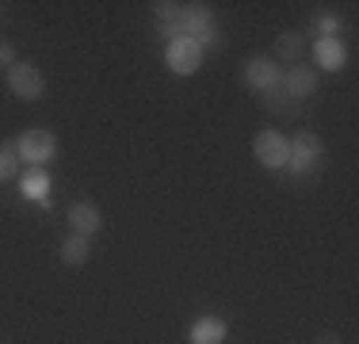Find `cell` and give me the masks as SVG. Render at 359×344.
Listing matches in <instances>:
<instances>
[{"label": "cell", "instance_id": "1", "mask_svg": "<svg viewBox=\"0 0 359 344\" xmlns=\"http://www.w3.org/2000/svg\"><path fill=\"white\" fill-rule=\"evenodd\" d=\"M180 34H184L187 42H195L199 50L203 46H222L210 4H184V12H180Z\"/></svg>", "mask_w": 359, "mask_h": 344}, {"label": "cell", "instance_id": "2", "mask_svg": "<svg viewBox=\"0 0 359 344\" xmlns=\"http://www.w3.org/2000/svg\"><path fill=\"white\" fill-rule=\"evenodd\" d=\"M15 153H20V161H27L31 168H42L57 157V138L50 131H42V126H31V131H23L15 138Z\"/></svg>", "mask_w": 359, "mask_h": 344}, {"label": "cell", "instance_id": "3", "mask_svg": "<svg viewBox=\"0 0 359 344\" xmlns=\"http://www.w3.org/2000/svg\"><path fill=\"white\" fill-rule=\"evenodd\" d=\"M8 92H12L15 100H42V92H46V77H42L39 65L15 62L12 69H8Z\"/></svg>", "mask_w": 359, "mask_h": 344}, {"label": "cell", "instance_id": "4", "mask_svg": "<svg viewBox=\"0 0 359 344\" xmlns=\"http://www.w3.org/2000/svg\"><path fill=\"white\" fill-rule=\"evenodd\" d=\"M252 153H256V161H260L264 168H287L290 142L279 131H260V134H256V142H252Z\"/></svg>", "mask_w": 359, "mask_h": 344}, {"label": "cell", "instance_id": "5", "mask_svg": "<svg viewBox=\"0 0 359 344\" xmlns=\"http://www.w3.org/2000/svg\"><path fill=\"white\" fill-rule=\"evenodd\" d=\"M325 153V142H321V134H313V131H302V134H294V142H290V161H287V168L290 172H306Z\"/></svg>", "mask_w": 359, "mask_h": 344}, {"label": "cell", "instance_id": "6", "mask_svg": "<svg viewBox=\"0 0 359 344\" xmlns=\"http://www.w3.org/2000/svg\"><path fill=\"white\" fill-rule=\"evenodd\" d=\"M279 84H283V92L290 100H310L313 92H318V84H321V73L310 69V65H294V69H287V73L279 77Z\"/></svg>", "mask_w": 359, "mask_h": 344}, {"label": "cell", "instance_id": "7", "mask_svg": "<svg viewBox=\"0 0 359 344\" xmlns=\"http://www.w3.org/2000/svg\"><path fill=\"white\" fill-rule=\"evenodd\" d=\"M279 77H283V69H276L271 58H249V62L241 65V81L249 84L252 92H268L271 84H279Z\"/></svg>", "mask_w": 359, "mask_h": 344}, {"label": "cell", "instance_id": "8", "mask_svg": "<svg viewBox=\"0 0 359 344\" xmlns=\"http://www.w3.org/2000/svg\"><path fill=\"white\" fill-rule=\"evenodd\" d=\"M199 65H203V50L195 46V42H187V39L168 42V69H172V73L191 77V73H199Z\"/></svg>", "mask_w": 359, "mask_h": 344}, {"label": "cell", "instance_id": "9", "mask_svg": "<svg viewBox=\"0 0 359 344\" xmlns=\"http://www.w3.org/2000/svg\"><path fill=\"white\" fill-rule=\"evenodd\" d=\"M65 222H69V230L76 237H92L100 230V206L96 203H73L69 211H65Z\"/></svg>", "mask_w": 359, "mask_h": 344}, {"label": "cell", "instance_id": "10", "mask_svg": "<svg viewBox=\"0 0 359 344\" xmlns=\"http://www.w3.org/2000/svg\"><path fill=\"white\" fill-rule=\"evenodd\" d=\"M306 54V34L302 31H283L276 39V58L271 62H283V65H298Z\"/></svg>", "mask_w": 359, "mask_h": 344}, {"label": "cell", "instance_id": "11", "mask_svg": "<svg viewBox=\"0 0 359 344\" xmlns=\"http://www.w3.org/2000/svg\"><path fill=\"white\" fill-rule=\"evenodd\" d=\"M226 322L222 317H199V322L191 325V344H222L226 340Z\"/></svg>", "mask_w": 359, "mask_h": 344}, {"label": "cell", "instance_id": "12", "mask_svg": "<svg viewBox=\"0 0 359 344\" xmlns=\"http://www.w3.org/2000/svg\"><path fill=\"white\" fill-rule=\"evenodd\" d=\"M313 54H318V69H332L337 73L344 65V46L337 39H318L313 42Z\"/></svg>", "mask_w": 359, "mask_h": 344}, {"label": "cell", "instance_id": "13", "mask_svg": "<svg viewBox=\"0 0 359 344\" xmlns=\"http://www.w3.org/2000/svg\"><path fill=\"white\" fill-rule=\"evenodd\" d=\"M62 264H69V268H76V264H84L88 260V253H92V237H76V234H69L62 241Z\"/></svg>", "mask_w": 359, "mask_h": 344}, {"label": "cell", "instance_id": "14", "mask_svg": "<svg viewBox=\"0 0 359 344\" xmlns=\"http://www.w3.org/2000/svg\"><path fill=\"white\" fill-rule=\"evenodd\" d=\"M46 187H50V176L42 168H35V172H27V176H23V195H27V199L46 203Z\"/></svg>", "mask_w": 359, "mask_h": 344}, {"label": "cell", "instance_id": "15", "mask_svg": "<svg viewBox=\"0 0 359 344\" xmlns=\"http://www.w3.org/2000/svg\"><path fill=\"white\" fill-rule=\"evenodd\" d=\"M20 172V153H15V142H4L0 145V184L12 180Z\"/></svg>", "mask_w": 359, "mask_h": 344}, {"label": "cell", "instance_id": "16", "mask_svg": "<svg viewBox=\"0 0 359 344\" xmlns=\"http://www.w3.org/2000/svg\"><path fill=\"white\" fill-rule=\"evenodd\" d=\"M318 31H325V39H337V31H340V20L337 15H318V23H313Z\"/></svg>", "mask_w": 359, "mask_h": 344}, {"label": "cell", "instance_id": "17", "mask_svg": "<svg viewBox=\"0 0 359 344\" xmlns=\"http://www.w3.org/2000/svg\"><path fill=\"white\" fill-rule=\"evenodd\" d=\"M15 65V46L0 39V69H12Z\"/></svg>", "mask_w": 359, "mask_h": 344}, {"label": "cell", "instance_id": "18", "mask_svg": "<svg viewBox=\"0 0 359 344\" xmlns=\"http://www.w3.org/2000/svg\"><path fill=\"white\" fill-rule=\"evenodd\" d=\"M313 344H340V337H332V333H321V337L313 340Z\"/></svg>", "mask_w": 359, "mask_h": 344}]
</instances>
